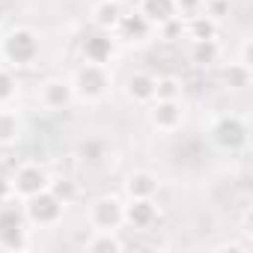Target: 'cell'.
Wrapping results in <instances>:
<instances>
[{"label": "cell", "mask_w": 253, "mask_h": 253, "mask_svg": "<svg viewBox=\"0 0 253 253\" xmlns=\"http://www.w3.org/2000/svg\"><path fill=\"white\" fill-rule=\"evenodd\" d=\"M42 54V36L30 24H12L0 30V60L9 69H30Z\"/></svg>", "instance_id": "cell-1"}, {"label": "cell", "mask_w": 253, "mask_h": 253, "mask_svg": "<svg viewBox=\"0 0 253 253\" xmlns=\"http://www.w3.org/2000/svg\"><path fill=\"white\" fill-rule=\"evenodd\" d=\"M209 140L223 155H241L250 143V125L241 113H217L209 125Z\"/></svg>", "instance_id": "cell-2"}, {"label": "cell", "mask_w": 253, "mask_h": 253, "mask_svg": "<svg viewBox=\"0 0 253 253\" xmlns=\"http://www.w3.org/2000/svg\"><path fill=\"white\" fill-rule=\"evenodd\" d=\"M72 89H75V101L84 104H98L107 98L110 86H113V72L110 66H98V63H81L72 72Z\"/></svg>", "instance_id": "cell-3"}, {"label": "cell", "mask_w": 253, "mask_h": 253, "mask_svg": "<svg viewBox=\"0 0 253 253\" xmlns=\"http://www.w3.org/2000/svg\"><path fill=\"white\" fill-rule=\"evenodd\" d=\"M30 247V223L24 217L21 200L0 203V250H27Z\"/></svg>", "instance_id": "cell-4"}, {"label": "cell", "mask_w": 253, "mask_h": 253, "mask_svg": "<svg viewBox=\"0 0 253 253\" xmlns=\"http://www.w3.org/2000/svg\"><path fill=\"white\" fill-rule=\"evenodd\" d=\"M21 209H24V217H27V223L33 229H54L63 220V214H66V203L51 188L21 200Z\"/></svg>", "instance_id": "cell-5"}, {"label": "cell", "mask_w": 253, "mask_h": 253, "mask_svg": "<svg viewBox=\"0 0 253 253\" xmlns=\"http://www.w3.org/2000/svg\"><path fill=\"white\" fill-rule=\"evenodd\" d=\"M9 179H12V197L15 200H27V197H33L51 185V173L39 161H21L9 173Z\"/></svg>", "instance_id": "cell-6"}, {"label": "cell", "mask_w": 253, "mask_h": 253, "mask_svg": "<svg viewBox=\"0 0 253 253\" xmlns=\"http://www.w3.org/2000/svg\"><path fill=\"white\" fill-rule=\"evenodd\" d=\"M86 223L89 229H122L125 226V203L113 194H101L89 203L86 209Z\"/></svg>", "instance_id": "cell-7"}, {"label": "cell", "mask_w": 253, "mask_h": 253, "mask_svg": "<svg viewBox=\"0 0 253 253\" xmlns=\"http://www.w3.org/2000/svg\"><path fill=\"white\" fill-rule=\"evenodd\" d=\"M149 125L161 134H173L185 122V98H152L149 104Z\"/></svg>", "instance_id": "cell-8"}, {"label": "cell", "mask_w": 253, "mask_h": 253, "mask_svg": "<svg viewBox=\"0 0 253 253\" xmlns=\"http://www.w3.org/2000/svg\"><path fill=\"white\" fill-rule=\"evenodd\" d=\"M36 98H39V104H42L45 110H51V113H63V110H69V107L75 104L72 81L63 78V75H51V78H45V81L39 84Z\"/></svg>", "instance_id": "cell-9"}, {"label": "cell", "mask_w": 253, "mask_h": 253, "mask_svg": "<svg viewBox=\"0 0 253 253\" xmlns=\"http://www.w3.org/2000/svg\"><path fill=\"white\" fill-rule=\"evenodd\" d=\"M119 57V42L113 33L107 30H92L81 39V60L84 63H98V66H110Z\"/></svg>", "instance_id": "cell-10"}, {"label": "cell", "mask_w": 253, "mask_h": 253, "mask_svg": "<svg viewBox=\"0 0 253 253\" xmlns=\"http://www.w3.org/2000/svg\"><path fill=\"white\" fill-rule=\"evenodd\" d=\"M119 45H128V48H143L155 39V27L134 9V12H122L116 30H113Z\"/></svg>", "instance_id": "cell-11"}, {"label": "cell", "mask_w": 253, "mask_h": 253, "mask_svg": "<svg viewBox=\"0 0 253 253\" xmlns=\"http://www.w3.org/2000/svg\"><path fill=\"white\" fill-rule=\"evenodd\" d=\"M158 191H161V176L155 170H146V167L131 170L122 182L125 200H149V197H158Z\"/></svg>", "instance_id": "cell-12"}, {"label": "cell", "mask_w": 253, "mask_h": 253, "mask_svg": "<svg viewBox=\"0 0 253 253\" xmlns=\"http://www.w3.org/2000/svg\"><path fill=\"white\" fill-rule=\"evenodd\" d=\"M161 217V206L155 197L149 200H125V226H131L137 232H149Z\"/></svg>", "instance_id": "cell-13"}, {"label": "cell", "mask_w": 253, "mask_h": 253, "mask_svg": "<svg viewBox=\"0 0 253 253\" xmlns=\"http://www.w3.org/2000/svg\"><path fill=\"white\" fill-rule=\"evenodd\" d=\"M122 92H125V98H128L131 104L146 107L155 98V75L152 72H143V69L131 72L128 78H125V84H122Z\"/></svg>", "instance_id": "cell-14"}, {"label": "cell", "mask_w": 253, "mask_h": 253, "mask_svg": "<svg viewBox=\"0 0 253 253\" xmlns=\"http://www.w3.org/2000/svg\"><path fill=\"white\" fill-rule=\"evenodd\" d=\"M217 78H220V86H223V89L241 92V89H247V86L253 84V69L244 66V63H238V60H229V63L220 66Z\"/></svg>", "instance_id": "cell-15"}, {"label": "cell", "mask_w": 253, "mask_h": 253, "mask_svg": "<svg viewBox=\"0 0 253 253\" xmlns=\"http://www.w3.org/2000/svg\"><path fill=\"white\" fill-rule=\"evenodd\" d=\"M137 12L158 30L161 24L179 18L176 15V0H137Z\"/></svg>", "instance_id": "cell-16"}, {"label": "cell", "mask_w": 253, "mask_h": 253, "mask_svg": "<svg viewBox=\"0 0 253 253\" xmlns=\"http://www.w3.org/2000/svg\"><path fill=\"white\" fill-rule=\"evenodd\" d=\"M24 122L18 116V110H12L9 104H0V149H9L21 140Z\"/></svg>", "instance_id": "cell-17"}, {"label": "cell", "mask_w": 253, "mask_h": 253, "mask_svg": "<svg viewBox=\"0 0 253 253\" xmlns=\"http://www.w3.org/2000/svg\"><path fill=\"white\" fill-rule=\"evenodd\" d=\"M84 250H89V253H119V250H125V241L116 229H89V238L84 241Z\"/></svg>", "instance_id": "cell-18"}, {"label": "cell", "mask_w": 253, "mask_h": 253, "mask_svg": "<svg viewBox=\"0 0 253 253\" xmlns=\"http://www.w3.org/2000/svg\"><path fill=\"white\" fill-rule=\"evenodd\" d=\"M119 18H122V6L119 3H110V0H95L92 9H89V21H92L95 30L113 33L116 24H119Z\"/></svg>", "instance_id": "cell-19"}, {"label": "cell", "mask_w": 253, "mask_h": 253, "mask_svg": "<svg viewBox=\"0 0 253 253\" xmlns=\"http://www.w3.org/2000/svg\"><path fill=\"white\" fill-rule=\"evenodd\" d=\"M182 30H185V39L188 42H200V39H217L220 33V24L209 15H194V18H185L182 21Z\"/></svg>", "instance_id": "cell-20"}, {"label": "cell", "mask_w": 253, "mask_h": 253, "mask_svg": "<svg viewBox=\"0 0 253 253\" xmlns=\"http://www.w3.org/2000/svg\"><path fill=\"white\" fill-rule=\"evenodd\" d=\"M223 57V45L217 39H200V42H191V63L200 66V69H211L217 66Z\"/></svg>", "instance_id": "cell-21"}, {"label": "cell", "mask_w": 253, "mask_h": 253, "mask_svg": "<svg viewBox=\"0 0 253 253\" xmlns=\"http://www.w3.org/2000/svg\"><path fill=\"white\" fill-rule=\"evenodd\" d=\"M155 98H185V81L179 75L155 78Z\"/></svg>", "instance_id": "cell-22"}, {"label": "cell", "mask_w": 253, "mask_h": 253, "mask_svg": "<svg viewBox=\"0 0 253 253\" xmlns=\"http://www.w3.org/2000/svg\"><path fill=\"white\" fill-rule=\"evenodd\" d=\"M15 95H18V78H15V72L3 63V66H0V104H9Z\"/></svg>", "instance_id": "cell-23"}, {"label": "cell", "mask_w": 253, "mask_h": 253, "mask_svg": "<svg viewBox=\"0 0 253 253\" xmlns=\"http://www.w3.org/2000/svg\"><path fill=\"white\" fill-rule=\"evenodd\" d=\"M229 12H232V0H203V15L214 18L217 24L226 21Z\"/></svg>", "instance_id": "cell-24"}, {"label": "cell", "mask_w": 253, "mask_h": 253, "mask_svg": "<svg viewBox=\"0 0 253 253\" xmlns=\"http://www.w3.org/2000/svg\"><path fill=\"white\" fill-rule=\"evenodd\" d=\"M48 188H51V191L66 203V206H69V203L75 200V194H78V188H75V182H72V179H54V176H51V185H48Z\"/></svg>", "instance_id": "cell-25"}, {"label": "cell", "mask_w": 253, "mask_h": 253, "mask_svg": "<svg viewBox=\"0 0 253 253\" xmlns=\"http://www.w3.org/2000/svg\"><path fill=\"white\" fill-rule=\"evenodd\" d=\"M155 36H158L161 42H176V39H182V36H185V30H182V18H173V21L161 24V27L155 30Z\"/></svg>", "instance_id": "cell-26"}, {"label": "cell", "mask_w": 253, "mask_h": 253, "mask_svg": "<svg viewBox=\"0 0 253 253\" xmlns=\"http://www.w3.org/2000/svg\"><path fill=\"white\" fill-rule=\"evenodd\" d=\"M203 12V0H176V15L185 21V18H194Z\"/></svg>", "instance_id": "cell-27"}, {"label": "cell", "mask_w": 253, "mask_h": 253, "mask_svg": "<svg viewBox=\"0 0 253 253\" xmlns=\"http://www.w3.org/2000/svg\"><path fill=\"white\" fill-rule=\"evenodd\" d=\"M235 60L253 69V57H250V36H244V39H241V45H238V57H235Z\"/></svg>", "instance_id": "cell-28"}, {"label": "cell", "mask_w": 253, "mask_h": 253, "mask_svg": "<svg viewBox=\"0 0 253 253\" xmlns=\"http://www.w3.org/2000/svg\"><path fill=\"white\" fill-rule=\"evenodd\" d=\"M9 200H15L12 197V179L0 173V203H9Z\"/></svg>", "instance_id": "cell-29"}, {"label": "cell", "mask_w": 253, "mask_h": 253, "mask_svg": "<svg viewBox=\"0 0 253 253\" xmlns=\"http://www.w3.org/2000/svg\"><path fill=\"white\" fill-rule=\"evenodd\" d=\"M6 24H9V9H6L3 0H0V30H6Z\"/></svg>", "instance_id": "cell-30"}, {"label": "cell", "mask_w": 253, "mask_h": 253, "mask_svg": "<svg viewBox=\"0 0 253 253\" xmlns=\"http://www.w3.org/2000/svg\"><path fill=\"white\" fill-rule=\"evenodd\" d=\"M110 3H119V6H122V3H125V0H110Z\"/></svg>", "instance_id": "cell-31"}]
</instances>
